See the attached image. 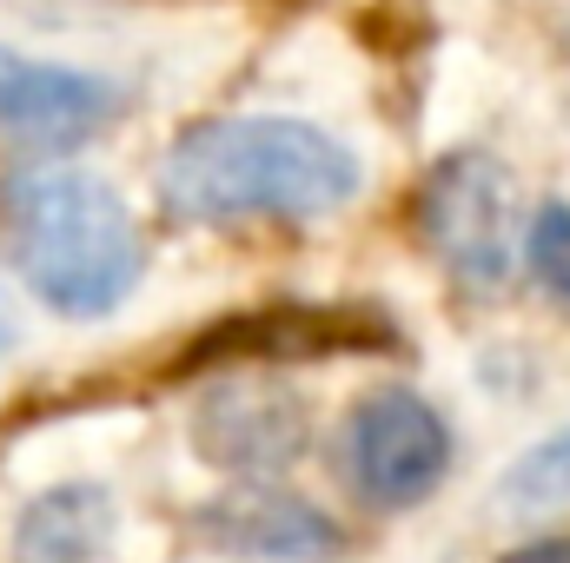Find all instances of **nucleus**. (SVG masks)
I'll return each mask as SVG.
<instances>
[{
	"mask_svg": "<svg viewBox=\"0 0 570 563\" xmlns=\"http://www.w3.org/2000/svg\"><path fill=\"white\" fill-rule=\"evenodd\" d=\"M358 192V152L312 120H206L159 159V199L193 226L318 219Z\"/></svg>",
	"mask_w": 570,
	"mask_h": 563,
	"instance_id": "f257e3e1",
	"label": "nucleus"
},
{
	"mask_svg": "<svg viewBox=\"0 0 570 563\" xmlns=\"http://www.w3.org/2000/svg\"><path fill=\"white\" fill-rule=\"evenodd\" d=\"M7 213L20 279L47 312L100 318L140 285V226L100 172H27Z\"/></svg>",
	"mask_w": 570,
	"mask_h": 563,
	"instance_id": "f03ea898",
	"label": "nucleus"
},
{
	"mask_svg": "<svg viewBox=\"0 0 570 563\" xmlns=\"http://www.w3.org/2000/svg\"><path fill=\"white\" fill-rule=\"evenodd\" d=\"M419 233H425L431 259L464 285V292H504L518 273V253L531 233H518V186L511 166L464 146L451 159H438L419 192Z\"/></svg>",
	"mask_w": 570,
	"mask_h": 563,
	"instance_id": "7ed1b4c3",
	"label": "nucleus"
},
{
	"mask_svg": "<svg viewBox=\"0 0 570 563\" xmlns=\"http://www.w3.org/2000/svg\"><path fill=\"white\" fill-rule=\"evenodd\" d=\"M451 471V424L419 392H365L345 418V477L379 511H412Z\"/></svg>",
	"mask_w": 570,
	"mask_h": 563,
	"instance_id": "20e7f679",
	"label": "nucleus"
},
{
	"mask_svg": "<svg viewBox=\"0 0 570 563\" xmlns=\"http://www.w3.org/2000/svg\"><path fill=\"white\" fill-rule=\"evenodd\" d=\"M312 444V405L279 378H226L193 412V451L239 477H273Z\"/></svg>",
	"mask_w": 570,
	"mask_h": 563,
	"instance_id": "39448f33",
	"label": "nucleus"
},
{
	"mask_svg": "<svg viewBox=\"0 0 570 563\" xmlns=\"http://www.w3.org/2000/svg\"><path fill=\"white\" fill-rule=\"evenodd\" d=\"M114 113H120V93L100 73H73V67L0 53V140L7 146L60 152V146L94 140Z\"/></svg>",
	"mask_w": 570,
	"mask_h": 563,
	"instance_id": "423d86ee",
	"label": "nucleus"
},
{
	"mask_svg": "<svg viewBox=\"0 0 570 563\" xmlns=\"http://www.w3.org/2000/svg\"><path fill=\"white\" fill-rule=\"evenodd\" d=\"M193 537L233 557H266V563H325L345 551L338 517H325L312 497L273 491V484H246L226 491L213 504L193 511Z\"/></svg>",
	"mask_w": 570,
	"mask_h": 563,
	"instance_id": "0eeeda50",
	"label": "nucleus"
},
{
	"mask_svg": "<svg viewBox=\"0 0 570 563\" xmlns=\"http://www.w3.org/2000/svg\"><path fill=\"white\" fill-rule=\"evenodd\" d=\"M385 345H399V325L365 305H273L213 325L186 352V372L213 358H312V352H385Z\"/></svg>",
	"mask_w": 570,
	"mask_h": 563,
	"instance_id": "6e6552de",
	"label": "nucleus"
},
{
	"mask_svg": "<svg viewBox=\"0 0 570 563\" xmlns=\"http://www.w3.org/2000/svg\"><path fill=\"white\" fill-rule=\"evenodd\" d=\"M114 537V497L100 484H53L13 524V563H94Z\"/></svg>",
	"mask_w": 570,
	"mask_h": 563,
	"instance_id": "1a4fd4ad",
	"label": "nucleus"
},
{
	"mask_svg": "<svg viewBox=\"0 0 570 563\" xmlns=\"http://www.w3.org/2000/svg\"><path fill=\"white\" fill-rule=\"evenodd\" d=\"M498 511L518 524H544L570 511V424L551 431L544 444H531L504 477H498Z\"/></svg>",
	"mask_w": 570,
	"mask_h": 563,
	"instance_id": "9d476101",
	"label": "nucleus"
},
{
	"mask_svg": "<svg viewBox=\"0 0 570 563\" xmlns=\"http://www.w3.org/2000/svg\"><path fill=\"white\" fill-rule=\"evenodd\" d=\"M524 259H531L538 285H544L551 298H564V305H570V206H558V199H551V206L531 219Z\"/></svg>",
	"mask_w": 570,
	"mask_h": 563,
	"instance_id": "9b49d317",
	"label": "nucleus"
},
{
	"mask_svg": "<svg viewBox=\"0 0 570 563\" xmlns=\"http://www.w3.org/2000/svg\"><path fill=\"white\" fill-rule=\"evenodd\" d=\"M504 563H570V537H544V544H524V551H511Z\"/></svg>",
	"mask_w": 570,
	"mask_h": 563,
	"instance_id": "f8f14e48",
	"label": "nucleus"
},
{
	"mask_svg": "<svg viewBox=\"0 0 570 563\" xmlns=\"http://www.w3.org/2000/svg\"><path fill=\"white\" fill-rule=\"evenodd\" d=\"M0 345H7V318H0Z\"/></svg>",
	"mask_w": 570,
	"mask_h": 563,
	"instance_id": "ddd939ff",
	"label": "nucleus"
}]
</instances>
